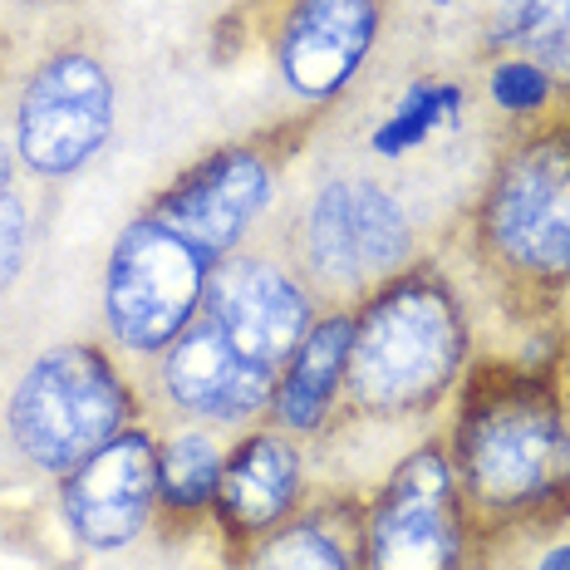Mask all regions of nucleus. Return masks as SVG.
<instances>
[{
    "label": "nucleus",
    "mask_w": 570,
    "mask_h": 570,
    "mask_svg": "<svg viewBox=\"0 0 570 570\" xmlns=\"http://www.w3.org/2000/svg\"><path fill=\"white\" fill-rule=\"evenodd\" d=\"M379 35V0H295L281 35V75L301 99H335Z\"/></svg>",
    "instance_id": "11"
},
{
    "label": "nucleus",
    "mask_w": 570,
    "mask_h": 570,
    "mask_svg": "<svg viewBox=\"0 0 570 570\" xmlns=\"http://www.w3.org/2000/svg\"><path fill=\"white\" fill-rule=\"evenodd\" d=\"M305 252L311 266L335 285H360L364 266L354 252V222H350V183H325V193L315 197L311 222H305Z\"/></svg>",
    "instance_id": "16"
},
{
    "label": "nucleus",
    "mask_w": 570,
    "mask_h": 570,
    "mask_svg": "<svg viewBox=\"0 0 570 570\" xmlns=\"http://www.w3.org/2000/svg\"><path fill=\"white\" fill-rule=\"evenodd\" d=\"M163 389L177 409L197 413V419L236 423L276 399V374L242 360L232 340L202 315L173 340L168 364H163Z\"/></svg>",
    "instance_id": "12"
},
{
    "label": "nucleus",
    "mask_w": 570,
    "mask_h": 570,
    "mask_svg": "<svg viewBox=\"0 0 570 570\" xmlns=\"http://www.w3.org/2000/svg\"><path fill=\"white\" fill-rule=\"evenodd\" d=\"M458 458L472 492L497 507H521L556 492L570 472V438L541 389H497L462 419Z\"/></svg>",
    "instance_id": "3"
},
{
    "label": "nucleus",
    "mask_w": 570,
    "mask_h": 570,
    "mask_svg": "<svg viewBox=\"0 0 570 570\" xmlns=\"http://www.w3.org/2000/svg\"><path fill=\"white\" fill-rule=\"evenodd\" d=\"M222 448L212 443L207 433H183L168 443V453L158 458V497L177 512H193V507H207L222 487Z\"/></svg>",
    "instance_id": "17"
},
{
    "label": "nucleus",
    "mask_w": 570,
    "mask_h": 570,
    "mask_svg": "<svg viewBox=\"0 0 570 570\" xmlns=\"http://www.w3.org/2000/svg\"><path fill=\"white\" fill-rule=\"evenodd\" d=\"M153 497H158V448L142 428H128L69 472L65 517L85 546L114 551L148 527Z\"/></svg>",
    "instance_id": "9"
},
{
    "label": "nucleus",
    "mask_w": 570,
    "mask_h": 570,
    "mask_svg": "<svg viewBox=\"0 0 570 570\" xmlns=\"http://www.w3.org/2000/svg\"><path fill=\"white\" fill-rule=\"evenodd\" d=\"M301 492V458L276 433H256L227 458L217 487V507L232 531L261 537L295 507Z\"/></svg>",
    "instance_id": "13"
},
{
    "label": "nucleus",
    "mask_w": 570,
    "mask_h": 570,
    "mask_svg": "<svg viewBox=\"0 0 570 570\" xmlns=\"http://www.w3.org/2000/svg\"><path fill=\"white\" fill-rule=\"evenodd\" d=\"M541 570H570V546H556V551L541 561Z\"/></svg>",
    "instance_id": "24"
},
{
    "label": "nucleus",
    "mask_w": 570,
    "mask_h": 570,
    "mask_svg": "<svg viewBox=\"0 0 570 570\" xmlns=\"http://www.w3.org/2000/svg\"><path fill=\"white\" fill-rule=\"evenodd\" d=\"M350 340H354V320L350 315H330L311 325V335L301 340V350L291 354V370L276 384V419L285 428H311L325 423L330 403H335V389L344 379V364H350Z\"/></svg>",
    "instance_id": "14"
},
{
    "label": "nucleus",
    "mask_w": 570,
    "mask_h": 570,
    "mask_svg": "<svg viewBox=\"0 0 570 570\" xmlns=\"http://www.w3.org/2000/svg\"><path fill=\"white\" fill-rule=\"evenodd\" d=\"M207 320L242 360L276 374L311 335V301L271 261H217L207 276Z\"/></svg>",
    "instance_id": "8"
},
{
    "label": "nucleus",
    "mask_w": 570,
    "mask_h": 570,
    "mask_svg": "<svg viewBox=\"0 0 570 570\" xmlns=\"http://www.w3.org/2000/svg\"><path fill=\"white\" fill-rule=\"evenodd\" d=\"M212 261L193 252L177 232L163 222L142 217L118 236L109 256V281H104V311L118 344L138 354L168 350V344L193 325L202 295H207Z\"/></svg>",
    "instance_id": "4"
},
{
    "label": "nucleus",
    "mask_w": 570,
    "mask_h": 570,
    "mask_svg": "<svg viewBox=\"0 0 570 570\" xmlns=\"http://www.w3.org/2000/svg\"><path fill=\"white\" fill-rule=\"evenodd\" d=\"M124 413L128 389L114 364L89 344H59L16 384L6 428L40 472H75L124 428Z\"/></svg>",
    "instance_id": "2"
},
{
    "label": "nucleus",
    "mask_w": 570,
    "mask_h": 570,
    "mask_svg": "<svg viewBox=\"0 0 570 570\" xmlns=\"http://www.w3.org/2000/svg\"><path fill=\"white\" fill-rule=\"evenodd\" d=\"M458 109H462L458 85H433V79H423V85H409V89H403V99H399V109L389 114V124L374 134V153H384V158H399V153L419 148V142L433 134V128L458 124Z\"/></svg>",
    "instance_id": "18"
},
{
    "label": "nucleus",
    "mask_w": 570,
    "mask_h": 570,
    "mask_svg": "<svg viewBox=\"0 0 570 570\" xmlns=\"http://www.w3.org/2000/svg\"><path fill=\"white\" fill-rule=\"evenodd\" d=\"M26 232H30L26 207L16 202V193H6L0 197V291L16 281L20 261H26Z\"/></svg>",
    "instance_id": "22"
},
{
    "label": "nucleus",
    "mask_w": 570,
    "mask_h": 570,
    "mask_svg": "<svg viewBox=\"0 0 570 570\" xmlns=\"http://www.w3.org/2000/svg\"><path fill=\"white\" fill-rule=\"evenodd\" d=\"M350 222L364 276H384L409 256L413 232L403 222V207L379 183H350Z\"/></svg>",
    "instance_id": "15"
},
{
    "label": "nucleus",
    "mask_w": 570,
    "mask_h": 570,
    "mask_svg": "<svg viewBox=\"0 0 570 570\" xmlns=\"http://www.w3.org/2000/svg\"><path fill=\"white\" fill-rule=\"evenodd\" d=\"M458 482L453 462L438 448H419L399 462L370 517V566L374 570H458Z\"/></svg>",
    "instance_id": "7"
},
{
    "label": "nucleus",
    "mask_w": 570,
    "mask_h": 570,
    "mask_svg": "<svg viewBox=\"0 0 570 570\" xmlns=\"http://www.w3.org/2000/svg\"><path fill=\"white\" fill-rule=\"evenodd\" d=\"M10 183H16V158H10V148L0 142V197L10 193Z\"/></svg>",
    "instance_id": "23"
},
{
    "label": "nucleus",
    "mask_w": 570,
    "mask_h": 570,
    "mask_svg": "<svg viewBox=\"0 0 570 570\" xmlns=\"http://www.w3.org/2000/svg\"><path fill=\"white\" fill-rule=\"evenodd\" d=\"M566 35L570 0H497V40L521 45V50H546Z\"/></svg>",
    "instance_id": "19"
},
{
    "label": "nucleus",
    "mask_w": 570,
    "mask_h": 570,
    "mask_svg": "<svg viewBox=\"0 0 570 570\" xmlns=\"http://www.w3.org/2000/svg\"><path fill=\"white\" fill-rule=\"evenodd\" d=\"M271 197V173L256 153L232 148L207 158L193 168L168 197L153 207V222H163L168 232L183 236L193 252H202L217 266L232 256V246L242 242V232L256 222V212Z\"/></svg>",
    "instance_id": "10"
},
{
    "label": "nucleus",
    "mask_w": 570,
    "mask_h": 570,
    "mask_svg": "<svg viewBox=\"0 0 570 570\" xmlns=\"http://www.w3.org/2000/svg\"><path fill=\"white\" fill-rule=\"evenodd\" d=\"M487 242L537 281L570 276V138H546L507 163L487 202Z\"/></svg>",
    "instance_id": "6"
},
{
    "label": "nucleus",
    "mask_w": 570,
    "mask_h": 570,
    "mask_svg": "<svg viewBox=\"0 0 570 570\" xmlns=\"http://www.w3.org/2000/svg\"><path fill=\"white\" fill-rule=\"evenodd\" d=\"M261 570H350V556L325 527H291L261 551Z\"/></svg>",
    "instance_id": "20"
},
{
    "label": "nucleus",
    "mask_w": 570,
    "mask_h": 570,
    "mask_svg": "<svg viewBox=\"0 0 570 570\" xmlns=\"http://www.w3.org/2000/svg\"><path fill=\"white\" fill-rule=\"evenodd\" d=\"M556 79L546 75L537 59H507V65L492 69V99L502 104L507 114H531L551 99Z\"/></svg>",
    "instance_id": "21"
},
{
    "label": "nucleus",
    "mask_w": 570,
    "mask_h": 570,
    "mask_svg": "<svg viewBox=\"0 0 570 570\" xmlns=\"http://www.w3.org/2000/svg\"><path fill=\"white\" fill-rule=\"evenodd\" d=\"M462 364V315L438 281H399L354 320L344 384L370 413L428 409Z\"/></svg>",
    "instance_id": "1"
},
{
    "label": "nucleus",
    "mask_w": 570,
    "mask_h": 570,
    "mask_svg": "<svg viewBox=\"0 0 570 570\" xmlns=\"http://www.w3.org/2000/svg\"><path fill=\"white\" fill-rule=\"evenodd\" d=\"M114 128V85L109 69L85 50L45 59L30 75L16 114L20 163L40 177L79 173L109 142Z\"/></svg>",
    "instance_id": "5"
}]
</instances>
